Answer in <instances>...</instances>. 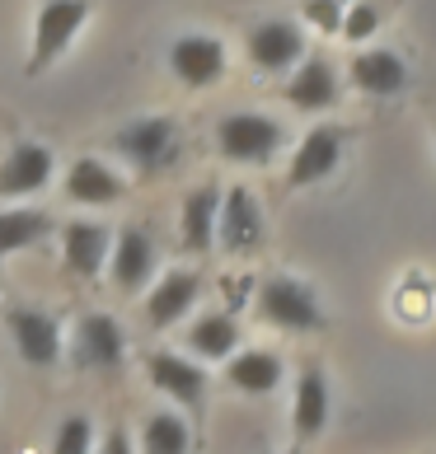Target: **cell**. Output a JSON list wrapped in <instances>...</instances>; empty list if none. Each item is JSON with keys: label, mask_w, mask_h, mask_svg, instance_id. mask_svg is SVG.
Masks as SVG:
<instances>
[{"label": "cell", "mask_w": 436, "mask_h": 454, "mask_svg": "<svg viewBox=\"0 0 436 454\" xmlns=\"http://www.w3.org/2000/svg\"><path fill=\"white\" fill-rule=\"evenodd\" d=\"M432 127H436V117H432Z\"/></svg>", "instance_id": "cell-30"}, {"label": "cell", "mask_w": 436, "mask_h": 454, "mask_svg": "<svg viewBox=\"0 0 436 454\" xmlns=\"http://www.w3.org/2000/svg\"><path fill=\"white\" fill-rule=\"evenodd\" d=\"M267 244V215L263 201L249 188L221 192V211H216V248L226 258H249Z\"/></svg>", "instance_id": "cell-5"}, {"label": "cell", "mask_w": 436, "mask_h": 454, "mask_svg": "<svg viewBox=\"0 0 436 454\" xmlns=\"http://www.w3.org/2000/svg\"><path fill=\"white\" fill-rule=\"evenodd\" d=\"M61 192H66V201L90 207V211L94 207H113V201L127 197V174L113 169V164L99 160V155H80V160H71V169H66Z\"/></svg>", "instance_id": "cell-14"}, {"label": "cell", "mask_w": 436, "mask_h": 454, "mask_svg": "<svg viewBox=\"0 0 436 454\" xmlns=\"http://www.w3.org/2000/svg\"><path fill=\"white\" fill-rule=\"evenodd\" d=\"M108 248H113V230L104 221H71L61 230V262H66V272L80 277V281L104 277Z\"/></svg>", "instance_id": "cell-17"}, {"label": "cell", "mask_w": 436, "mask_h": 454, "mask_svg": "<svg viewBox=\"0 0 436 454\" xmlns=\"http://www.w3.org/2000/svg\"><path fill=\"white\" fill-rule=\"evenodd\" d=\"M170 71H174L178 85H188V90H211L226 80L230 52L216 33H183L170 47Z\"/></svg>", "instance_id": "cell-10"}, {"label": "cell", "mask_w": 436, "mask_h": 454, "mask_svg": "<svg viewBox=\"0 0 436 454\" xmlns=\"http://www.w3.org/2000/svg\"><path fill=\"white\" fill-rule=\"evenodd\" d=\"M287 145V127L267 113H226L216 122V150L230 164H249V169H263L273 164Z\"/></svg>", "instance_id": "cell-2"}, {"label": "cell", "mask_w": 436, "mask_h": 454, "mask_svg": "<svg viewBox=\"0 0 436 454\" xmlns=\"http://www.w3.org/2000/svg\"><path fill=\"white\" fill-rule=\"evenodd\" d=\"M94 445H99V431H94L90 417H80V412L66 417L52 435V454H94Z\"/></svg>", "instance_id": "cell-25"}, {"label": "cell", "mask_w": 436, "mask_h": 454, "mask_svg": "<svg viewBox=\"0 0 436 454\" xmlns=\"http://www.w3.org/2000/svg\"><path fill=\"white\" fill-rule=\"evenodd\" d=\"M376 28H380V10L371 5V0H357V5L343 14V28H338V33H343L347 43H366Z\"/></svg>", "instance_id": "cell-26"}, {"label": "cell", "mask_w": 436, "mask_h": 454, "mask_svg": "<svg viewBox=\"0 0 436 454\" xmlns=\"http://www.w3.org/2000/svg\"><path fill=\"white\" fill-rule=\"evenodd\" d=\"M249 66L263 75H287L305 61V28L296 20H258L244 38Z\"/></svg>", "instance_id": "cell-8"}, {"label": "cell", "mask_w": 436, "mask_h": 454, "mask_svg": "<svg viewBox=\"0 0 436 454\" xmlns=\"http://www.w3.org/2000/svg\"><path fill=\"white\" fill-rule=\"evenodd\" d=\"M104 272L113 277L117 291H127V295L146 291V286L160 277V248H155V239H150V230H141V225L117 230Z\"/></svg>", "instance_id": "cell-11"}, {"label": "cell", "mask_w": 436, "mask_h": 454, "mask_svg": "<svg viewBox=\"0 0 436 454\" xmlns=\"http://www.w3.org/2000/svg\"><path fill=\"white\" fill-rule=\"evenodd\" d=\"M127 361V333L113 314H80L71 328V365L94 370V375H113Z\"/></svg>", "instance_id": "cell-6"}, {"label": "cell", "mask_w": 436, "mask_h": 454, "mask_svg": "<svg viewBox=\"0 0 436 454\" xmlns=\"http://www.w3.org/2000/svg\"><path fill=\"white\" fill-rule=\"evenodd\" d=\"M146 324L150 328H174L183 324L197 300H202V272H193V267H170L164 277H155L146 286Z\"/></svg>", "instance_id": "cell-12"}, {"label": "cell", "mask_w": 436, "mask_h": 454, "mask_svg": "<svg viewBox=\"0 0 436 454\" xmlns=\"http://www.w3.org/2000/svg\"><path fill=\"white\" fill-rule=\"evenodd\" d=\"M343 150H347V127H333V122L310 127L305 137L296 141V150H291L287 188H314V183L333 178L338 164H343Z\"/></svg>", "instance_id": "cell-7"}, {"label": "cell", "mask_w": 436, "mask_h": 454, "mask_svg": "<svg viewBox=\"0 0 436 454\" xmlns=\"http://www.w3.org/2000/svg\"><path fill=\"white\" fill-rule=\"evenodd\" d=\"M281 380H287V361H281L277 351H267V347H240L226 361V384L240 389V394H249V398L277 394Z\"/></svg>", "instance_id": "cell-20"}, {"label": "cell", "mask_w": 436, "mask_h": 454, "mask_svg": "<svg viewBox=\"0 0 436 454\" xmlns=\"http://www.w3.org/2000/svg\"><path fill=\"white\" fill-rule=\"evenodd\" d=\"M94 0H43L38 20H33V52H28V75H43L47 66H57L71 43L80 38V28L90 24Z\"/></svg>", "instance_id": "cell-4"}, {"label": "cell", "mask_w": 436, "mask_h": 454, "mask_svg": "<svg viewBox=\"0 0 436 454\" xmlns=\"http://www.w3.org/2000/svg\"><path fill=\"white\" fill-rule=\"evenodd\" d=\"M347 80L371 98H394L408 90L413 75H408V61L399 52H390V47H361L347 66Z\"/></svg>", "instance_id": "cell-19"}, {"label": "cell", "mask_w": 436, "mask_h": 454, "mask_svg": "<svg viewBox=\"0 0 436 454\" xmlns=\"http://www.w3.org/2000/svg\"><path fill=\"white\" fill-rule=\"evenodd\" d=\"M254 309L267 328L277 333H291V338H310V333H324L329 328V314L320 305V291L310 281H300L291 272H277V277H263L254 286Z\"/></svg>", "instance_id": "cell-1"}, {"label": "cell", "mask_w": 436, "mask_h": 454, "mask_svg": "<svg viewBox=\"0 0 436 454\" xmlns=\"http://www.w3.org/2000/svg\"><path fill=\"white\" fill-rule=\"evenodd\" d=\"M5 328H10L14 351H20L33 370H47V365L61 361L66 333H61V324H57L47 309H14V314L5 318Z\"/></svg>", "instance_id": "cell-15"}, {"label": "cell", "mask_w": 436, "mask_h": 454, "mask_svg": "<svg viewBox=\"0 0 436 454\" xmlns=\"http://www.w3.org/2000/svg\"><path fill=\"white\" fill-rule=\"evenodd\" d=\"M281 94H287V104L296 113H329V108H338V98H343V80H338L329 57H305L291 71Z\"/></svg>", "instance_id": "cell-18"}, {"label": "cell", "mask_w": 436, "mask_h": 454, "mask_svg": "<svg viewBox=\"0 0 436 454\" xmlns=\"http://www.w3.org/2000/svg\"><path fill=\"white\" fill-rule=\"evenodd\" d=\"M52 234V215L38 207H5L0 211V258L24 254V248L43 244Z\"/></svg>", "instance_id": "cell-24"}, {"label": "cell", "mask_w": 436, "mask_h": 454, "mask_svg": "<svg viewBox=\"0 0 436 454\" xmlns=\"http://www.w3.org/2000/svg\"><path fill=\"white\" fill-rule=\"evenodd\" d=\"M329 417H333V389H329V375L320 361H305L296 375V394H291V431L296 441H320L329 431Z\"/></svg>", "instance_id": "cell-13"}, {"label": "cell", "mask_w": 436, "mask_h": 454, "mask_svg": "<svg viewBox=\"0 0 436 454\" xmlns=\"http://www.w3.org/2000/svg\"><path fill=\"white\" fill-rule=\"evenodd\" d=\"M183 347H188L193 361H230L234 351H240V318L230 309H211V314H197L188 333H183Z\"/></svg>", "instance_id": "cell-21"}, {"label": "cell", "mask_w": 436, "mask_h": 454, "mask_svg": "<svg viewBox=\"0 0 436 454\" xmlns=\"http://www.w3.org/2000/svg\"><path fill=\"white\" fill-rule=\"evenodd\" d=\"M137 454H193V427L183 412H150L137 435Z\"/></svg>", "instance_id": "cell-23"}, {"label": "cell", "mask_w": 436, "mask_h": 454, "mask_svg": "<svg viewBox=\"0 0 436 454\" xmlns=\"http://www.w3.org/2000/svg\"><path fill=\"white\" fill-rule=\"evenodd\" d=\"M216 211H221V188L216 183H202L183 197L178 211V239L188 254H211L216 248Z\"/></svg>", "instance_id": "cell-22"}, {"label": "cell", "mask_w": 436, "mask_h": 454, "mask_svg": "<svg viewBox=\"0 0 436 454\" xmlns=\"http://www.w3.org/2000/svg\"><path fill=\"white\" fill-rule=\"evenodd\" d=\"M94 454H137V441L127 435V427H108V435L94 445Z\"/></svg>", "instance_id": "cell-28"}, {"label": "cell", "mask_w": 436, "mask_h": 454, "mask_svg": "<svg viewBox=\"0 0 436 454\" xmlns=\"http://www.w3.org/2000/svg\"><path fill=\"white\" fill-rule=\"evenodd\" d=\"M281 454H300V450H281Z\"/></svg>", "instance_id": "cell-29"}, {"label": "cell", "mask_w": 436, "mask_h": 454, "mask_svg": "<svg viewBox=\"0 0 436 454\" xmlns=\"http://www.w3.org/2000/svg\"><path fill=\"white\" fill-rule=\"evenodd\" d=\"M146 380H150V389H160L164 398H174L188 412H202L207 389H211V375L202 370V361L183 356V351H150Z\"/></svg>", "instance_id": "cell-9"}, {"label": "cell", "mask_w": 436, "mask_h": 454, "mask_svg": "<svg viewBox=\"0 0 436 454\" xmlns=\"http://www.w3.org/2000/svg\"><path fill=\"white\" fill-rule=\"evenodd\" d=\"M57 174V160L52 150L38 145V141H20L0 160V201H24V197H38Z\"/></svg>", "instance_id": "cell-16"}, {"label": "cell", "mask_w": 436, "mask_h": 454, "mask_svg": "<svg viewBox=\"0 0 436 454\" xmlns=\"http://www.w3.org/2000/svg\"><path fill=\"white\" fill-rule=\"evenodd\" d=\"M305 20L320 24L324 33H338L343 28V5L338 0H305Z\"/></svg>", "instance_id": "cell-27"}, {"label": "cell", "mask_w": 436, "mask_h": 454, "mask_svg": "<svg viewBox=\"0 0 436 454\" xmlns=\"http://www.w3.org/2000/svg\"><path fill=\"white\" fill-rule=\"evenodd\" d=\"M113 150L123 155L141 178H155L164 169H174L178 155H183V137H178V122L174 117H137L127 122L123 131L113 137Z\"/></svg>", "instance_id": "cell-3"}]
</instances>
